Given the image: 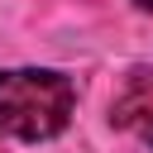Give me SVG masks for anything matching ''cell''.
<instances>
[{
    "instance_id": "1",
    "label": "cell",
    "mask_w": 153,
    "mask_h": 153,
    "mask_svg": "<svg viewBox=\"0 0 153 153\" xmlns=\"http://www.w3.org/2000/svg\"><path fill=\"white\" fill-rule=\"evenodd\" d=\"M76 110L72 76L53 67H5L0 72V134L19 143H43L67 129Z\"/></svg>"
},
{
    "instance_id": "2",
    "label": "cell",
    "mask_w": 153,
    "mask_h": 153,
    "mask_svg": "<svg viewBox=\"0 0 153 153\" xmlns=\"http://www.w3.org/2000/svg\"><path fill=\"white\" fill-rule=\"evenodd\" d=\"M115 120L129 124L143 143H153V81H139V86L115 105Z\"/></svg>"
},
{
    "instance_id": "3",
    "label": "cell",
    "mask_w": 153,
    "mask_h": 153,
    "mask_svg": "<svg viewBox=\"0 0 153 153\" xmlns=\"http://www.w3.org/2000/svg\"><path fill=\"white\" fill-rule=\"evenodd\" d=\"M134 5H139V10H143V14H153V0H134Z\"/></svg>"
}]
</instances>
